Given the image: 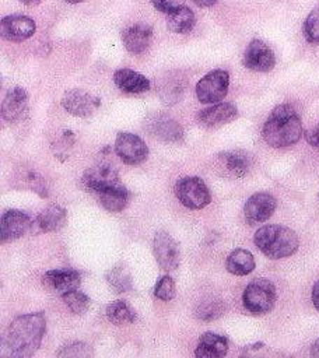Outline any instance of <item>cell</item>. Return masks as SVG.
Instances as JSON below:
<instances>
[{
	"label": "cell",
	"instance_id": "6da1fadb",
	"mask_svg": "<svg viewBox=\"0 0 319 358\" xmlns=\"http://www.w3.org/2000/svg\"><path fill=\"white\" fill-rule=\"evenodd\" d=\"M46 330L43 312L25 313L15 317L1 336V355L28 358L39 348Z\"/></svg>",
	"mask_w": 319,
	"mask_h": 358
},
{
	"label": "cell",
	"instance_id": "7a4b0ae2",
	"mask_svg": "<svg viewBox=\"0 0 319 358\" xmlns=\"http://www.w3.org/2000/svg\"><path fill=\"white\" fill-rule=\"evenodd\" d=\"M264 141L274 148L295 144L302 134V123L298 112L288 103L276 106L263 126Z\"/></svg>",
	"mask_w": 319,
	"mask_h": 358
},
{
	"label": "cell",
	"instance_id": "3957f363",
	"mask_svg": "<svg viewBox=\"0 0 319 358\" xmlns=\"http://www.w3.org/2000/svg\"><path fill=\"white\" fill-rule=\"evenodd\" d=\"M255 245L270 259H283L294 255L299 241L297 234L283 225H264L255 234Z\"/></svg>",
	"mask_w": 319,
	"mask_h": 358
},
{
	"label": "cell",
	"instance_id": "277c9868",
	"mask_svg": "<svg viewBox=\"0 0 319 358\" xmlns=\"http://www.w3.org/2000/svg\"><path fill=\"white\" fill-rule=\"evenodd\" d=\"M276 287L267 278H256L250 281L242 294L243 306L255 315L270 312L276 303Z\"/></svg>",
	"mask_w": 319,
	"mask_h": 358
},
{
	"label": "cell",
	"instance_id": "5b68a950",
	"mask_svg": "<svg viewBox=\"0 0 319 358\" xmlns=\"http://www.w3.org/2000/svg\"><path fill=\"white\" fill-rule=\"evenodd\" d=\"M173 192L180 204L190 210H200L211 201L210 190L199 176L180 178L175 183Z\"/></svg>",
	"mask_w": 319,
	"mask_h": 358
},
{
	"label": "cell",
	"instance_id": "8992f818",
	"mask_svg": "<svg viewBox=\"0 0 319 358\" xmlns=\"http://www.w3.org/2000/svg\"><path fill=\"white\" fill-rule=\"evenodd\" d=\"M253 166V155L245 150H231L215 155L214 168L225 178H243Z\"/></svg>",
	"mask_w": 319,
	"mask_h": 358
},
{
	"label": "cell",
	"instance_id": "52a82bcc",
	"mask_svg": "<svg viewBox=\"0 0 319 358\" xmlns=\"http://www.w3.org/2000/svg\"><path fill=\"white\" fill-rule=\"evenodd\" d=\"M228 85L229 74L225 70H211L196 84V96L201 103H217L227 95Z\"/></svg>",
	"mask_w": 319,
	"mask_h": 358
},
{
	"label": "cell",
	"instance_id": "ba28073f",
	"mask_svg": "<svg viewBox=\"0 0 319 358\" xmlns=\"http://www.w3.org/2000/svg\"><path fill=\"white\" fill-rule=\"evenodd\" d=\"M143 124H144L146 131L150 136H153L161 141L176 143L183 137L182 126L166 113H161V112L150 113L144 119Z\"/></svg>",
	"mask_w": 319,
	"mask_h": 358
},
{
	"label": "cell",
	"instance_id": "9c48e42d",
	"mask_svg": "<svg viewBox=\"0 0 319 358\" xmlns=\"http://www.w3.org/2000/svg\"><path fill=\"white\" fill-rule=\"evenodd\" d=\"M153 253L158 266L165 271L175 270L180 263V248L168 232L158 231L153 239Z\"/></svg>",
	"mask_w": 319,
	"mask_h": 358
},
{
	"label": "cell",
	"instance_id": "30bf717a",
	"mask_svg": "<svg viewBox=\"0 0 319 358\" xmlns=\"http://www.w3.org/2000/svg\"><path fill=\"white\" fill-rule=\"evenodd\" d=\"M115 151L127 165H139L148 157V147L137 134L122 131L116 136Z\"/></svg>",
	"mask_w": 319,
	"mask_h": 358
},
{
	"label": "cell",
	"instance_id": "8fae6325",
	"mask_svg": "<svg viewBox=\"0 0 319 358\" xmlns=\"http://www.w3.org/2000/svg\"><path fill=\"white\" fill-rule=\"evenodd\" d=\"M242 63L246 69L266 73L276 64V56L270 46L262 39H252L245 49Z\"/></svg>",
	"mask_w": 319,
	"mask_h": 358
},
{
	"label": "cell",
	"instance_id": "7c38bea8",
	"mask_svg": "<svg viewBox=\"0 0 319 358\" xmlns=\"http://www.w3.org/2000/svg\"><path fill=\"white\" fill-rule=\"evenodd\" d=\"M36 31L35 21L24 14H11L1 18V38L10 42H22L31 38Z\"/></svg>",
	"mask_w": 319,
	"mask_h": 358
},
{
	"label": "cell",
	"instance_id": "4fadbf2b",
	"mask_svg": "<svg viewBox=\"0 0 319 358\" xmlns=\"http://www.w3.org/2000/svg\"><path fill=\"white\" fill-rule=\"evenodd\" d=\"M277 206L276 199L266 192L252 194L243 207V215L248 224L264 222L271 217Z\"/></svg>",
	"mask_w": 319,
	"mask_h": 358
},
{
	"label": "cell",
	"instance_id": "5bb4252c",
	"mask_svg": "<svg viewBox=\"0 0 319 358\" xmlns=\"http://www.w3.org/2000/svg\"><path fill=\"white\" fill-rule=\"evenodd\" d=\"M81 183L84 189L98 193L108 186L119 183V175L112 165L101 162L84 171L81 176Z\"/></svg>",
	"mask_w": 319,
	"mask_h": 358
},
{
	"label": "cell",
	"instance_id": "9a60e30c",
	"mask_svg": "<svg viewBox=\"0 0 319 358\" xmlns=\"http://www.w3.org/2000/svg\"><path fill=\"white\" fill-rule=\"evenodd\" d=\"M62 105L70 115L87 117L94 113L97 106H99V99H97L84 90L73 88L64 92L62 98Z\"/></svg>",
	"mask_w": 319,
	"mask_h": 358
},
{
	"label": "cell",
	"instance_id": "2e32d148",
	"mask_svg": "<svg viewBox=\"0 0 319 358\" xmlns=\"http://www.w3.org/2000/svg\"><path fill=\"white\" fill-rule=\"evenodd\" d=\"M1 116L8 123H17L28 116V94L21 87L11 88L1 101Z\"/></svg>",
	"mask_w": 319,
	"mask_h": 358
},
{
	"label": "cell",
	"instance_id": "e0dca14e",
	"mask_svg": "<svg viewBox=\"0 0 319 358\" xmlns=\"http://www.w3.org/2000/svg\"><path fill=\"white\" fill-rule=\"evenodd\" d=\"M32 221L28 214L20 210H7L1 215V242H10L25 235L31 229Z\"/></svg>",
	"mask_w": 319,
	"mask_h": 358
},
{
	"label": "cell",
	"instance_id": "ac0fdd59",
	"mask_svg": "<svg viewBox=\"0 0 319 358\" xmlns=\"http://www.w3.org/2000/svg\"><path fill=\"white\" fill-rule=\"evenodd\" d=\"M153 28L144 22H136L122 32V41L127 52L133 55H140L148 49L153 41Z\"/></svg>",
	"mask_w": 319,
	"mask_h": 358
},
{
	"label": "cell",
	"instance_id": "d6986e66",
	"mask_svg": "<svg viewBox=\"0 0 319 358\" xmlns=\"http://www.w3.org/2000/svg\"><path fill=\"white\" fill-rule=\"evenodd\" d=\"M80 282L81 277L73 268H55L43 274V284L60 295L77 289Z\"/></svg>",
	"mask_w": 319,
	"mask_h": 358
},
{
	"label": "cell",
	"instance_id": "ffe728a7",
	"mask_svg": "<svg viewBox=\"0 0 319 358\" xmlns=\"http://www.w3.org/2000/svg\"><path fill=\"white\" fill-rule=\"evenodd\" d=\"M238 116V109L229 102L215 103L206 109H201L197 113V120L204 127H217L224 123L234 120Z\"/></svg>",
	"mask_w": 319,
	"mask_h": 358
},
{
	"label": "cell",
	"instance_id": "44dd1931",
	"mask_svg": "<svg viewBox=\"0 0 319 358\" xmlns=\"http://www.w3.org/2000/svg\"><path fill=\"white\" fill-rule=\"evenodd\" d=\"M64 224L66 210L59 204H49L38 214L31 228H35V232H57L64 227Z\"/></svg>",
	"mask_w": 319,
	"mask_h": 358
},
{
	"label": "cell",
	"instance_id": "7402d4cb",
	"mask_svg": "<svg viewBox=\"0 0 319 358\" xmlns=\"http://www.w3.org/2000/svg\"><path fill=\"white\" fill-rule=\"evenodd\" d=\"M113 81L119 90L129 94H140L150 90L148 78L130 69L116 70L113 74Z\"/></svg>",
	"mask_w": 319,
	"mask_h": 358
},
{
	"label": "cell",
	"instance_id": "603a6c76",
	"mask_svg": "<svg viewBox=\"0 0 319 358\" xmlns=\"http://www.w3.org/2000/svg\"><path fill=\"white\" fill-rule=\"evenodd\" d=\"M227 350L228 341L225 337L207 331L200 337L194 355L201 358H220L227 354Z\"/></svg>",
	"mask_w": 319,
	"mask_h": 358
},
{
	"label": "cell",
	"instance_id": "cb8c5ba5",
	"mask_svg": "<svg viewBox=\"0 0 319 358\" xmlns=\"http://www.w3.org/2000/svg\"><path fill=\"white\" fill-rule=\"evenodd\" d=\"M157 92L161 101L166 105H175L180 101L183 96L185 88H186V81L183 77H179L178 74H171L165 76L164 78L160 80L157 85Z\"/></svg>",
	"mask_w": 319,
	"mask_h": 358
},
{
	"label": "cell",
	"instance_id": "d4e9b609",
	"mask_svg": "<svg viewBox=\"0 0 319 358\" xmlns=\"http://www.w3.org/2000/svg\"><path fill=\"white\" fill-rule=\"evenodd\" d=\"M98 197L104 208L111 213H120L129 201V193L126 187L119 183H115L99 190Z\"/></svg>",
	"mask_w": 319,
	"mask_h": 358
},
{
	"label": "cell",
	"instance_id": "484cf974",
	"mask_svg": "<svg viewBox=\"0 0 319 358\" xmlns=\"http://www.w3.org/2000/svg\"><path fill=\"white\" fill-rule=\"evenodd\" d=\"M196 24V15L187 6L180 4L173 11L166 14V25L175 34H187Z\"/></svg>",
	"mask_w": 319,
	"mask_h": 358
},
{
	"label": "cell",
	"instance_id": "4316f807",
	"mask_svg": "<svg viewBox=\"0 0 319 358\" xmlns=\"http://www.w3.org/2000/svg\"><path fill=\"white\" fill-rule=\"evenodd\" d=\"M225 267L234 275H246L255 268L253 255L246 249H235L228 255Z\"/></svg>",
	"mask_w": 319,
	"mask_h": 358
},
{
	"label": "cell",
	"instance_id": "83f0119b",
	"mask_svg": "<svg viewBox=\"0 0 319 358\" xmlns=\"http://www.w3.org/2000/svg\"><path fill=\"white\" fill-rule=\"evenodd\" d=\"M108 285L118 294L132 289V274L125 263H118L105 275Z\"/></svg>",
	"mask_w": 319,
	"mask_h": 358
},
{
	"label": "cell",
	"instance_id": "f1b7e54d",
	"mask_svg": "<svg viewBox=\"0 0 319 358\" xmlns=\"http://www.w3.org/2000/svg\"><path fill=\"white\" fill-rule=\"evenodd\" d=\"M106 319L116 324H126V323H133L136 320V312L133 310V308L126 302V301H113L111 302L106 309Z\"/></svg>",
	"mask_w": 319,
	"mask_h": 358
},
{
	"label": "cell",
	"instance_id": "f546056e",
	"mask_svg": "<svg viewBox=\"0 0 319 358\" xmlns=\"http://www.w3.org/2000/svg\"><path fill=\"white\" fill-rule=\"evenodd\" d=\"M20 185L25 189H29L35 193H38L41 197H46L48 196V186L45 179L34 169H24L20 172L18 176Z\"/></svg>",
	"mask_w": 319,
	"mask_h": 358
},
{
	"label": "cell",
	"instance_id": "4dcf8cb0",
	"mask_svg": "<svg viewBox=\"0 0 319 358\" xmlns=\"http://www.w3.org/2000/svg\"><path fill=\"white\" fill-rule=\"evenodd\" d=\"M225 308L222 301L217 298H207L201 301L196 308V316L201 320H214L222 316Z\"/></svg>",
	"mask_w": 319,
	"mask_h": 358
},
{
	"label": "cell",
	"instance_id": "1f68e13d",
	"mask_svg": "<svg viewBox=\"0 0 319 358\" xmlns=\"http://www.w3.org/2000/svg\"><path fill=\"white\" fill-rule=\"evenodd\" d=\"M62 298H63L64 303L69 306V309L76 315L84 313L90 308V303H91L90 296H87V294L77 291V289L63 294Z\"/></svg>",
	"mask_w": 319,
	"mask_h": 358
},
{
	"label": "cell",
	"instance_id": "d6a6232c",
	"mask_svg": "<svg viewBox=\"0 0 319 358\" xmlns=\"http://www.w3.org/2000/svg\"><path fill=\"white\" fill-rule=\"evenodd\" d=\"M302 32L309 43H319V4L315 6L306 15L302 25Z\"/></svg>",
	"mask_w": 319,
	"mask_h": 358
},
{
	"label": "cell",
	"instance_id": "836d02e7",
	"mask_svg": "<svg viewBox=\"0 0 319 358\" xmlns=\"http://www.w3.org/2000/svg\"><path fill=\"white\" fill-rule=\"evenodd\" d=\"M92 355L94 352L91 347L81 341H73L70 344H66L56 352V357H92Z\"/></svg>",
	"mask_w": 319,
	"mask_h": 358
},
{
	"label": "cell",
	"instance_id": "e575fe53",
	"mask_svg": "<svg viewBox=\"0 0 319 358\" xmlns=\"http://www.w3.org/2000/svg\"><path fill=\"white\" fill-rule=\"evenodd\" d=\"M154 295L155 298L161 301H171L175 296V281L171 275H164L158 280V282L154 287Z\"/></svg>",
	"mask_w": 319,
	"mask_h": 358
},
{
	"label": "cell",
	"instance_id": "d590c367",
	"mask_svg": "<svg viewBox=\"0 0 319 358\" xmlns=\"http://www.w3.org/2000/svg\"><path fill=\"white\" fill-rule=\"evenodd\" d=\"M73 143H74V136H73V131H70V130H66V131H63V136H62V138L60 140H57L56 143H55V145H52V150H55V154L57 155V157H66L67 155V148H70L71 145H73Z\"/></svg>",
	"mask_w": 319,
	"mask_h": 358
},
{
	"label": "cell",
	"instance_id": "8d00e7d4",
	"mask_svg": "<svg viewBox=\"0 0 319 358\" xmlns=\"http://www.w3.org/2000/svg\"><path fill=\"white\" fill-rule=\"evenodd\" d=\"M150 1L158 11L164 14H169L171 11H173L176 7L182 4V0H150Z\"/></svg>",
	"mask_w": 319,
	"mask_h": 358
},
{
	"label": "cell",
	"instance_id": "74e56055",
	"mask_svg": "<svg viewBox=\"0 0 319 358\" xmlns=\"http://www.w3.org/2000/svg\"><path fill=\"white\" fill-rule=\"evenodd\" d=\"M305 137H306V141H308L311 145L319 147V123H318L313 129L308 130L306 134H305Z\"/></svg>",
	"mask_w": 319,
	"mask_h": 358
},
{
	"label": "cell",
	"instance_id": "f35d334b",
	"mask_svg": "<svg viewBox=\"0 0 319 358\" xmlns=\"http://www.w3.org/2000/svg\"><path fill=\"white\" fill-rule=\"evenodd\" d=\"M312 302H313V306L319 310V280L315 282L312 289Z\"/></svg>",
	"mask_w": 319,
	"mask_h": 358
},
{
	"label": "cell",
	"instance_id": "ab89813d",
	"mask_svg": "<svg viewBox=\"0 0 319 358\" xmlns=\"http://www.w3.org/2000/svg\"><path fill=\"white\" fill-rule=\"evenodd\" d=\"M196 6L199 7H211L214 4H217L218 0H192Z\"/></svg>",
	"mask_w": 319,
	"mask_h": 358
},
{
	"label": "cell",
	"instance_id": "60d3db41",
	"mask_svg": "<svg viewBox=\"0 0 319 358\" xmlns=\"http://www.w3.org/2000/svg\"><path fill=\"white\" fill-rule=\"evenodd\" d=\"M311 355L312 357H319V338L313 343V345L311 348Z\"/></svg>",
	"mask_w": 319,
	"mask_h": 358
},
{
	"label": "cell",
	"instance_id": "b9f144b4",
	"mask_svg": "<svg viewBox=\"0 0 319 358\" xmlns=\"http://www.w3.org/2000/svg\"><path fill=\"white\" fill-rule=\"evenodd\" d=\"M18 1L22 3L24 6H29L31 7V6H36L41 0H18Z\"/></svg>",
	"mask_w": 319,
	"mask_h": 358
},
{
	"label": "cell",
	"instance_id": "7bdbcfd3",
	"mask_svg": "<svg viewBox=\"0 0 319 358\" xmlns=\"http://www.w3.org/2000/svg\"><path fill=\"white\" fill-rule=\"evenodd\" d=\"M64 1H67V3H70V4H77V3H81V1H84V0H64Z\"/></svg>",
	"mask_w": 319,
	"mask_h": 358
}]
</instances>
